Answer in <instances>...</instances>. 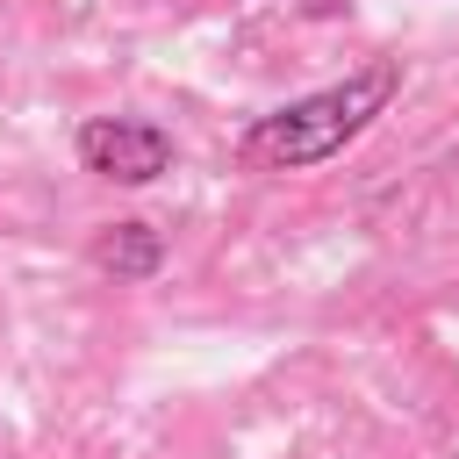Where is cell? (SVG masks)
<instances>
[{"label": "cell", "mask_w": 459, "mask_h": 459, "mask_svg": "<svg viewBox=\"0 0 459 459\" xmlns=\"http://www.w3.org/2000/svg\"><path fill=\"white\" fill-rule=\"evenodd\" d=\"M79 165L93 179H115V186H151L158 172H172V136L143 115H86L79 122Z\"/></svg>", "instance_id": "7a4b0ae2"}, {"label": "cell", "mask_w": 459, "mask_h": 459, "mask_svg": "<svg viewBox=\"0 0 459 459\" xmlns=\"http://www.w3.org/2000/svg\"><path fill=\"white\" fill-rule=\"evenodd\" d=\"M294 7H301V22H337L351 0H294Z\"/></svg>", "instance_id": "277c9868"}, {"label": "cell", "mask_w": 459, "mask_h": 459, "mask_svg": "<svg viewBox=\"0 0 459 459\" xmlns=\"http://www.w3.org/2000/svg\"><path fill=\"white\" fill-rule=\"evenodd\" d=\"M93 265L115 273V280H151V273L165 265V237H158L151 222H108V230L93 237Z\"/></svg>", "instance_id": "3957f363"}, {"label": "cell", "mask_w": 459, "mask_h": 459, "mask_svg": "<svg viewBox=\"0 0 459 459\" xmlns=\"http://www.w3.org/2000/svg\"><path fill=\"white\" fill-rule=\"evenodd\" d=\"M402 93V65L394 57H373L359 72H344L337 86H316L301 100H280L273 115H258L244 129V165L258 172H308V165H330L337 151H351L380 115L387 100Z\"/></svg>", "instance_id": "6da1fadb"}]
</instances>
